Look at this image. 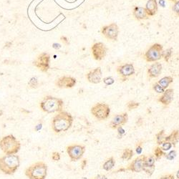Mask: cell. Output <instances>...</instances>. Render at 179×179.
Returning a JSON list of instances; mask_svg holds the SVG:
<instances>
[{
  "label": "cell",
  "instance_id": "28",
  "mask_svg": "<svg viewBox=\"0 0 179 179\" xmlns=\"http://www.w3.org/2000/svg\"><path fill=\"white\" fill-rule=\"evenodd\" d=\"M39 81L37 77H32V78L30 79L28 82V85L30 88H32V89H36L39 87Z\"/></svg>",
  "mask_w": 179,
  "mask_h": 179
},
{
  "label": "cell",
  "instance_id": "41",
  "mask_svg": "<svg viewBox=\"0 0 179 179\" xmlns=\"http://www.w3.org/2000/svg\"><path fill=\"white\" fill-rule=\"evenodd\" d=\"M87 164H88V160H87V159H83V160H82V162H81V168H82V170L85 169Z\"/></svg>",
  "mask_w": 179,
  "mask_h": 179
},
{
  "label": "cell",
  "instance_id": "18",
  "mask_svg": "<svg viewBox=\"0 0 179 179\" xmlns=\"http://www.w3.org/2000/svg\"><path fill=\"white\" fill-rule=\"evenodd\" d=\"M163 66L158 62H155L148 69V75L150 78H156L161 74Z\"/></svg>",
  "mask_w": 179,
  "mask_h": 179
},
{
  "label": "cell",
  "instance_id": "6",
  "mask_svg": "<svg viewBox=\"0 0 179 179\" xmlns=\"http://www.w3.org/2000/svg\"><path fill=\"white\" fill-rule=\"evenodd\" d=\"M90 113L96 119L99 120H103L109 117L111 108L108 104L98 102L92 107L90 109Z\"/></svg>",
  "mask_w": 179,
  "mask_h": 179
},
{
  "label": "cell",
  "instance_id": "47",
  "mask_svg": "<svg viewBox=\"0 0 179 179\" xmlns=\"http://www.w3.org/2000/svg\"><path fill=\"white\" fill-rule=\"evenodd\" d=\"M176 178L179 179V169L178 170V171L176 172Z\"/></svg>",
  "mask_w": 179,
  "mask_h": 179
},
{
  "label": "cell",
  "instance_id": "46",
  "mask_svg": "<svg viewBox=\"0 0 179 179\" xmlns=\"http://www.w3.org/2000/svg\"><path fill=\"white\" fill-rule=\"evenodd\" d=\"M159 4H160V5L162 7H165V5H166V2H165L164 0H160V1H159Z\"/></svg>",
  "mask_w": 179,
  "mask_h": 179
},
{
  "label": "cell",
  "instance_id": "21",
  "mask_svg": "<svg viewBox=\"0 0 179 179\" xmlns=\"http://www.w3.org/2000/svg\"><path fill=\"white\" fill-rule=\"evenodd\" d=\"M165 141L170 142L175 147L179 141V130H173L169 135L165 137Z\"/></svg>",
  "mask_w": 179,
  "mask_h": 179
},
{
  "label": "cell",
  "instance_id": "38",
  "mask_svg": "<svg viewBox=\"0 0 179 179\" xmlns=\"http://www.w3.org/2000/svg\"><path fill=\"white\" fill-rule=\"evenodd\" d=\"M142 144H143L142 143H139V144H138L137 146H136L135 151L136 153H137L138 155H141L142 152H143V147H142Z\"/></svg>",
  "mask_w": 179,
  "mask_h": 179
},
{
  "label": "cell",
  "instance_id": "10",
  "mask_svg": "<svg viewBox=\"0 0 179 179\" xmlns=\"http://www.w3.org/2000/svg\"><path fill=\"white\" fill-rule=\"evenodd\" d=\"M101 32L107 39L117 41L119 34V27L116 23H112L109 25L102 27Z\"/></svg>",
  "mask_w": 179,
  "mask_h": 179
},
{
  "label": "cell",
  "instance_id": "16",
  "mask_svg": "<svg viewBox=\"0 0 179 179\" xmlns=\"http://www.w3.org/2000/svg\"><path fill=\"white\" fill-rule=\"evenodd\" d=\"M102 73L100 67H97L94 70L90 71L86 75L87 79L88 82L93 84H99L102 81Z\"/></svg>",
  "mask_w": 179,
  "mask_h": 179
},
{
  "label": "cell",
  "instance_id": "8",
  "mask_svg": "<svg viewBox=\"0 0 179 179\" xmlns=\"http://www.w3.org/2000/svg\"><path fill=\"white\" fill-rule=\"evenodd\" d=\"M33 65L42 73H47L50 68V55L48 53H42L33 61Z\"/></svg>",
  "mask_w": 179,
  "mask_h": 179
},
{
  "label": "cell",
  "instance_id": "44",
  "mask_svg": "<svg viewBox=\"0 0 179 179\" xmlns=\"http://www.w3.org/2000/svg\"><path fill=\"white\" fill-rule=\"evenodd\" d=\"M61 47H62L61 45H59V44H58V43H54L53 45V47L54 49H55V50H59Z\"/></svg>",
  "mask_w": 179,
  "mask_h": 179
},
{
  "label": "cell",
  "instance_id": "30",
  "mask_svg": "<svg viewBox=\"0 0 179 179\" xmlns=\"http://www.w3.org/2000/svg\"><path fill=\"white\" fill-rule=\"evenodd\" d=\"M172 52L173 50L172 48H168L166 50L163 52V57L164 58V60L166 62H168L171 58V55H172Z\"/></svg>",
  "mask_w": 179,
  "mask_h": 179
},
{
  "label": "cell",
  "instance_id": "9",
  "mask_svg": "<svg viewBox=\"0 0 179 179\" xmlns=\"http://www.w3.org/2000/svg\"><path fill=\"white\" fill-rule=\"evenodd\" d=\"M85 150L86 148L82 145L74 144L67 147V153L71 161H77L80 160L85 153Z\"/></svg>",
  "mask_w": 179,
  "mask_h": 179
},
{
  "label": "cell",
  "instance_id": "33",
  "mask_svg": "<svg viewBox=\"0 0 179 179\" xmlns=\"http://www.w3.org/2000/svg\"><path fill=\"white\" fill-rule=\"evenodd\" d=\"M153 90H155L157 93H163L165 90H166V89H164L163 87L160 86L158 82H156L155 84H153Z\"/></svg>",
  "mask_w": 179,
  "mask_h": 179
},
{
  "label": "cell",
  "instance_id": "23",
  "mask_svg": "<svg viewBox=\"0 0 179 179\" xmlns=\"http://www.w3.org/2000/svg\"><path fill=\"white\" fill-rule=\"evenodd\" d=\"M115 165V160L113 157H111L103 163L102 165V168L105 171H111L113 168H114Z\"/></svg>",
  "mask_w": 179,
  "mask_h": 179
},
{
  "label": "cell",
  "instance_id": "35",
  "mask_svg": "<svg viewBox=\"0 0 179 179\" xmlns=\"http://www.w3.org/2000/svg\"><path fill=\"white\" fill-rule=\"evenodd\" d=\"M102 81H103V82L105 83V85H108V86L112 85L115 83V79H113L112 77H105V78H103V79H102Z\"/></svg>",
  "mask_w": 179,
  "mask_h": 179
},
{
  "label": "cell",
  "instance_id": "22",
  "mask_svg": "<svg viewBox=\"0 0 179 179\" xmlns=\"http://www.w3.org/2000/svg\"><path fill=\"white\" fill-rule=\"evenodd\" d=\"M173 82V78L171 76H166V77H163L160 79H159L158 83L163 87L164 89H167L170 85Z\"/></svg>",
  "mask_w": 179,
  "mask_h": 179
},
{
  "label": "cell",
  "instance_id": "25",
  "mask_svg": "<svg viewBox=\"0 0 179 179\" xmlns=\"http://www.w3.org/2000/svg\"><path fill=\"white\" fill-rule=\"evenodd\" d=\"M166 153H164V151L161 149V148L159 146L156 147L154 148V153H153V156L155 157L156 160H160L161 158H163V156H165Z\"/></svg>",
  "mask_w": 179,
  "mask_h": 179
},
{
  "label": "cell",
  "instance_id": "34",
  "mask_svg": "<svg viewBox=\"0 0 179 179\" xmlns=\"http://www.w3.org/2000/svg\"><path fill=\"white\" fill-rule=\"evenodd\" d=\"M161 149L163 150V151H169L170 149H171V148H172V144H171L170 142H168V141H164L163 143H162L161 145Z\"/></svg>",
  "mask_w": 179,
  "mask_h": 179
},
{
  "label": "cell",
  "instance_id": "14",
  "mask_svg": "<svg viewBox=\"0 0 179 179\" xmlns=\"http://www.w3.org/2000/svg\"><path fill=\"white\" fill-rule=\"evenodd\" d=\"M117 72L123 79H127L128 77L133 75L135 73L134 65L132 63H126L120 65L117 68Z\"/></svg>",
  "mask_w": 179,
  "mask_h": 179
},
{
  "label": "cell",
  "instance_id": "26",
  "mask_svg": "<svg viewBox=\"0 0 179 179\" xmlns=\"http://www.w3.org/2000/svg\"><path fill=\"white\" fill-rule=\"evenodd\" d=\"M165 131L164 130H161L160 131H159V133H158L156 135V143L158 145L160 146L163 142L165 141Z\"/></svg>",
  "mask_w": 179,
  "mask_h": 179
},
{
  "label": "cell",
  "instance_id": "17",
  "mask_svg": "<svg viewBox=\"0 0 179 179\" xmlns=\"http://www.w3.org/2000/svg\"><path fill=\"white\" fill-rule=\"evenodd\" d=\"M162 95L158 98V102L163 104L165 106H168L171 103L174 97V90L173 89H166L164 93H162Z\"/></svg>",
  "mask_w": 179,
  "mask_h": 179
},
{
  "label": "cell",
  "instance_id": "13",
  "mask_svg": "<svg viewBox=\"0 0 179 179\" xmlns=\"http://www.w3.org/2000/svg\"><path fill=\"white\" fill-rule=\"evenodd\" d=\"M77 83L75 77L71 76H62L56 80L55 85L59 88H73Z\"/></svg>",
  "mask_w": 179,
  "mask_h": 179
},
{
  "label": "cell",
  "instance_id": "32",
  "mask_svg": "<svg viewBox=\"0 0 179 179\" xmlns=\"http://www.w3.org/2000/svg\"><path fill=\"white\" fill-rule=\"evenodd\" d=\"M176 156H177L176 151H175V150H172V151H170L167 154L166 153V155H165L164 157L168 160H173L175 159V158L176 157Z\"/></svg>",
  "mask_w": 179,
  "mask_h": 179
},
{
  "label": "cell",
  "instance_id": "48",
  "mask_svg": "<svg viewBox=\"0 0 179 179\" xmlns=\"http://www.w3.org/2000/svg\"><path fill=\"white\" fill-rule=\"evenodd\" d=\"M169 1H173V2H176V1H178V0H169Z\"/></svg>",
  "mask_w": 179,
  "mask_h": 179
},
{
  "label": "cell",
  "instance_id": "40",
  "mask_svg": "<svg viewBox=\"0 0 179 179\" xmlns=\"http://www.w3.org/2000/svg\"><path fill=\"white\" fill-rule=\"evenodd\" d=\"M159 179H175V177L173 174H167V175L163 176Z\"/></svg>",
  "mask_w": 179,
  "mask_h": 179
},
{
  "label": "cell",
  "instance_id": "1",
  "mask_svg": "<svg viewBox=\"0 0 179 179\" xmlns=\"http://www.w3.org/2000/svg\"><path fill=\"white\" fill-rule=\"evenodd\" d=\"M74 118L71 113L67 111H60L52 120V128L56 133L68 131L73 125Z\"/></svg>",
  "mask_w": 179,
  "mask_h": 179
},
{
  "label": "cell",
  "instance_id": "24",
  "mask_svg": "<svg viewBox=\"0 0 179 179\" xmlns=\"http://www.w3.org/2000/svg\"><path fill=\"white\" fill-rule=\"evenodd\" d=\"M134 155V152L133 149L131 148H125L123 150V153L121 156V159L125 160H131Z\"/></svg>",
  "mask_w": 179,
  "mask_h": 179
},
{
  "label": "cell",
  "instance_id": "29",
  "mask_svg": "<svg viewBox=\"0 0 179 179\" xmlns=\"http://www.w3.org/2000/svg\"><path fill=\"white\" fill-rule=\"evenodd\" d=\"M156 169V166H143V171H144L145 173L149 176H151L153 174L154 171H155Z\"/></svg>",
  "mask_w": 179,
  "mask_h": 179
},
{
  "label": "cell",
  "instance_id": "3",
  "mask_svg": "<svg viewBox=\"0 0 179 179\" xmlns=\"http://www.w3.org/2000/svg\"><path fill=\"white\" fill-rule=\"evenodd\" d=\"M64 101L59 97L52 95L45 96L39 103V107L43 112L46 113H59L62 111Z\"/></svg>",
  "mask_w": 179,
  "mask_h": 179
},
{
  "label": "cell",
  "instance_id": "7",
  "mask_svg": "<svg viewBox=\"0 0 179 179\" xmlns=\"http://www.w3.org/2000/svg\"><path fill=\"white\" fill-rule=\"evenodd\" d=\"M163 47L160 44H153L145 53V59L148 62H155L163 57Z\"/></svg>",
  "mask_w": 179,
  "mask_h": 179
},
{
  "label": "cell",
  "instance_id": "20",
  "mask_svg": "<svg viewBox=\"0 0 179 179\" xmlns=\"http://www.w3.org/2000/svg\"><path fill=\"white\" fill-rule=\"evenodd\" d=\"M146 10L149 17L156 15L158 12V3L156 0H148L146 3Z\"/></svg>",
  "mask_w": 179,
  "mask_h": 179
},
{
  "label": "cell",
  "instance_id": "2",
  "mask_svg": "<svg viewBox=\"0 0 179 179\" xmlns=\"http://www.w3.org/2000/svg\"><path fill=\"white\" fill-rule=\"evenodd\" d=\"M20 166V158L17 154L0 157V171L5 175L15 174Z\"/></svg>",
  "mask_w": 179,
  "mask_h": 179
},
{
  "label": "cell",
  "instance_id": "27",
  "mask_svg": "<svg viewBox=\"0 0 179 179\" xmlns=\"http://www.w3.org/2000/svg\"><path fill=\"white\" fill-rule=\"evenodd\" d=\"M156 158L153 155H151L146 157V160L144 162V166H155Z\"/></svg>",
  "mask_w": 179,
  "mask_h": 179
},
{
  "label": "cell",
  "instance_id": "43",
  "mask_svg": "<svg viewBox=\"0 0 179 179\" xmlns=\"http://www.w3.org/2000/svg\"><path fill=\"white\" fill-rule=\"evenodd\" d=\"M143 119L141 117H140L138 119L137 125H138V126H141V125H143Z\"/></svg>",
  "mask_w": 179,
  "mask_h": 179
},
{
  "label": "cell",
  "instance_id": "5",
  "mask_svg": "<svg viewBox=\"0 0 179 179\" xmlns=\"http://www.w3.org/2000/svg\"><path fill=\"white\" fill-rule=\"evenodd\" d=\"M29 179H45L47 175V166L43 161L36 162L27 168L24 172Z\"/></svg>",
  "mask_w": 179,
  "mask_h": 179
},
{
  "label": "cell",
  "instance_id": "11",
  "mask_svg": "<svg viewBox=\"0 0 179 179\" xmlns=\"http://www.w3.org/2000/svg\"><path fill=\"white\" fill-rule=\"evenodd\" d=\"M91 50L94 59L95 60L100 61L104 59L106 56L108 47L102 42H97L92 46Z\"/></svg>",
  "mask_w": 179,
  "mask_h": 179
},
{
  "label": "cell",
  "instance_id": "36",
  "mask_svg": "<svg viewBox=\"0 0 179 179\" xmlns=\"http://www.w3.org/2000/svg\"><path fill=\"white\" fill-rule=\"evenodd\" d=\"M51 158L53 161H59L61 158L60 154L57 151H54V152L52 153Z\"/></svg>",
  "mask_w": 179,
  "mask_h": 179
},
{
  "label": "cell",
  "instance_id": "37",
  "mask_svg": "<svg viewBox=\"0 0 179 179\" xmlns=\"http://www.w3.org/2000/svg\"><path fill=\"white\" fill-rule=\"evenodd\" d=\"M173 11L174 12V13L179 17V0L178 1L174 2V5L173 7Z\"/></svg>",
  "mask_w": 179,
  "mask_h": 179
},
{
  "label": "cell",
  "instance_id": "15",
  "mask_svg": "<svg viewBox=\"0 0 179 179\" xmlns=\"http://www.w3.org/2000/svg\"><path fill=\"white\" fill-rule=\"evenodd\" d=\"M128 120V115L126 112L116 115L113 117L112 120L110 123V127L113 129H116L119 126L125 125Z\"/></svg>",
  "mask_w": 179,
  "mask_h": 179
},
{
  "label": "cell",
  "instance_id": "39",
  "mask_svg": "<svg viewBox=\"0 0 179 179\" xmlns=\"http://www.w3.org/2000/svg\"><path fill=\"white\" fill-rule=\"evenodd\" d=\"M116 129L117 130V133H118V135H120V138H121L122 136L125 133V131L124 130V128L122 126H119L118 128H117Z\"/></svg>",
  "mask_w": 179,
  "mask_h": 179
},
{
  "label": "cell",
  "instance_id": "45",
  "mask_svg": "<svg viewBox=\"0 0 179 179\" xmlns=\"http://www.w3.org/2000/svg\"><path fill=\"white\" fill-rule=\"evenodd\" d=\"M96 179H108V178L106 177V176L105 175H97V176L95 177Z\"/></svg>",
  "mask_w": 179,
  "mask_h": 179
},
{
  "label": "cell",
  "instance_id": "4",
  "mask_svg": "<svg viewBox=\"0 0 179 179\" xmlns=\"http://www.w3.org/2000/svg\"><path fill=\"white\" fill-rule=\"evenodd\" d=\"M0 149L6 155L17 154L21 149V143L13 135H8L0 140Z\"/></svg>",
  "mask_w": 179,
  "mask_h": 179
},
{
  "label": "cell",
  "instance_id": "31",
  "mask_svg": "<svg viewBox=\"0 0 179 179\" xmlns=\"http://www.w3.org/2000/svg\"><path fill=\"white\" fill-rule=\"evenodd\" d=\"M140 106V103L138 102H135V101H129V102H128V104H127V108H128V110L129 111H131V110H134L136 109V108H138V107Z\"/></svg>",
  "mask_w": 179,
  "mask_h": 179
},
{
  "label": "cell",
  "instance_id": "49",
  "mask_svg": "<svg viewBox=\"0 0 179 179\" xmlns=\"http://www.w3.org/2000/svg\"><path fill=\"white\" fill-rule=\"evenodd\" d=\"M93 179H96V178H93Z\"/></svg>",
  "mask_w": 179,
  "mask_h": 179
},
{
  "label": "cell",
  "instance_id": "12",
  "mask_svg": "<svg viewBox=\"0 0 179 179\" xmlns=\"http://www.w3.org/2000/svg\"><path fill=\"white\" fill-rule=\"evenodd\" d=\"M146 156L145 155H140L136 158H135L134 160H133L128 168H125V171H130L134 173H140L143 171V165H144V162L146 160Z\"/></svg>",
  "mask_w": 179,
  "mask_h": 179
},
{
  "label": "cell",
  "instance_id": "19",
  "mask_svg": "<svg viewBox=\"0 0 179 179\" xmlns=\"http://www.w3.org/2000/svg\"><path fill=\"white\" fill-rule=\"evenodd\" d=\"M133 15L136 19L138 20H143V19H148L149 16L147 14L146 8L141 7H134L133 11Z\"/></svg>",
  "mask_w": 179,
  "mask_h": 179
},
{
  "label": "cell",
  "instance_id": "42",
  "mask_svg": "<svg viewBox=\"0 0 179 179\" xmlns=\"http://www.w3.org/2000/svg\"><path fill=\"white\" fill-rule=\"evenodd\" d=\"M60 39H61V41H62V42H63L65 44V45H69V44H70V42H69V41H68V39H67V38L66 37H60Z\"/></svg>",
  "mask_w": 179,
  "mask_h": 179
}]
</instances>
